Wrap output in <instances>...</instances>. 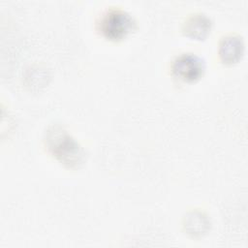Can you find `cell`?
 <instances>
[{
    "mask_svg": "<svg viewBox=\"0 0 248 248\" xmlns=\"http://www.w3.org/2000/svg\"><path fill=\"white\" fill-rule=\"evenodd\" d=\"M47 146L61 162L70 166L77 165L83 158V150L64 130L53 128L48 132Z\"/></svg>",
    "mask_w": 248,
    "mask_h": 248,
    "instance_id": "obj_1",
    "label": "cell"
},
{
    "mask_svg": "<svg viewBox=\"0 0 248 248\" xmlns=\"http://www.w3.org/2000/svg\"><path fill=\"white\" fill-rule=\"evenodd\" d=\"M101 33L109 40H120L134 29L132 16L121 9H108L100 17L98 23Z\"/></svg>",
    "mask_w": 248,
    "mask_h": 248,
    "instance_id": "obj_2",
    "label": "cell"
},
{
    "mask_svg": "<svg viewBox=\"0 0 248 248\" xmlns=\"http://www.w3.org/2000/svg\"><path fill=\"white\" fill-rule=\"evenodd\" d=\"M203 60L193 53H181L172 62L171 70L175 77L185 81L198 79L204 71Z\"/></svg>",
    "mask_w": 248,
    "mask_h": 248,
    "instance_id": "obj_3",
    "label": "cell"
},
{
    "mask_svg": "<svg viewBox=\"0 0 248 248\" xmlns=\"http://www.w3.org/2000/svg\"><path fill=\"white\" fill-rule=\"evenodd\" d=\"M243 42L240 37L230 35L222 39L219 53L222 60L226 63L237 61L243 52Z\"/></svg>",
    "mask_w": 248,
    "mask_h": 248,
    "instance_id": "obj_4",
    "label": "cell"
},
{
    "mask_svg": "<svg viewBox=\"0 0 248 248\" xmlns=\"http://www.w3.org/2000/svg\"><path fill=\"white\" fill-rule=\"evenodd\" d=\"M211 21L203 14H196L190 16L184 26L185 33L196 39L204 38L210 30Z\"/></svg>",
    "mask_w": 248,
    "mask_h": 248,
    "instance_id": "obj_5",
    "label": "cell"
}]
</instances>
